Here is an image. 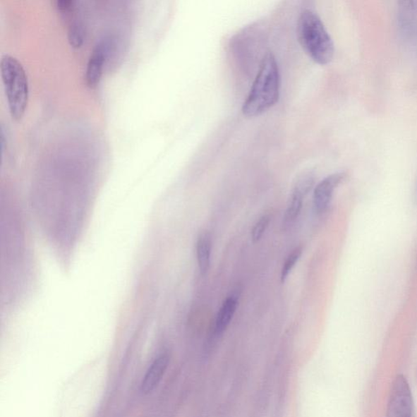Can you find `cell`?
I'll list each match as a JSON object with an SVG mask.
<instances>
[{
	"label": "cell",
	"mask_w": 417,
	"mask_h": 417,
	"mask_svg": "<svg viewBox=\"0 0 417 417\" xmlns=\"http://www.w3.org/2000/svg\"><path fill=\"white\" fill-rule=\"evenodd\" d=\"M0 71L10 114L13 119L20 120L23 117L29 102L28 73L22 63L10 54L1 56Z\"/></svg>",
	"instance_id": "obj_3"
},
{
	"label": "cell",
	"mask_w": 417,
	"mask_h": 417,
	"mask_svg": "<svg viewBox=\"0 0 417 417\" xmlns=\"http://www.w3.org/2000/svg\"><path fill=\"white\" fill-rule=\"evenodd\" d=\"M109 43L107 40L98 42L89 56L85 78L89 86H96L102 78L105 60L108 54Z\"/></svg>",
	"instance_id": "obj_6"
},
{
	"label": "cell",
	"mask_w": 417,
	"mask_h": 417,
	"mask_svg": "<svg viewBox=\"0 0 417 417\" xmlns=\"http://www.w3.org/2000/svg\"><path fill=\"white\" fill-rule=\"evenodd\" d=\"M416 375H417V368H416Z\"/></svg>",
	"instance_id": "obj_14"
},
{
	"label": "cell",
	"mask_w": 417,
	"mask_h": 417,
	"mask_svg": "<svg viewBox=\"0 0 417 417\" xmlns=\"http://www.w3.org/2000/svg\"><path fill=\"white\" fill-rule=\"evenodd\" d=\"M270 216L263 215L256 222L251 231V237L253 242H257L262 238L264 232L266 231L269 224H270Z\"/></svg>",
	"instance_id": "obj_13"
},
{
	"label": "cell",
	"mask_w": 417,
	"mask_h": 417,
	"mask_svg": "<svg viewBox=\"0 0 417 417\" xmlns=\"http://www.w3.org/2000/svg\"><path fill=\"white\" fill-rule=\"evenodd\" d=\"M301 46L311 60L320 66L330 64L334 56V44L318 14L306 9L298 23Z\"/></svg>",
	"instance_id": "obj_2"
},
{
	"label": "cell",
	"mask_w": 417,
	"mask_h": 417,
	"mask_svg": "<svg viewBox=\"0 0 417 417\" xmlns=\"http://www.w3.org/2000/svg\"><path fill=\"white\" fill-rule=\"evenodd\" d=\"M281 93V75L278 63L272 52L263 57L249 95L242 105L247 118L260 116L277 104Z\"/></svg>",
	"instance_id": "obj_1"
},
{
	"label": "cell",
	"mask_w": 417,
	"mask_h": 417,
	"mask_svg": "<svg viewBox=\"0 0 417 417\" xmlns=\"http://www.w3.org/2000/svg\"><path fill=\"white\" fill-rule=\"evenodd\" d=\"M76 13L77 12L66 19L68 23H70L68 28V39L73 47H81L84 38H85V28H84L81 20H78Z\"/></svg>",
	"instance_id": "obj_11"
},
{
	"label": "cell",
	"mask_w": 417,
	"mask_h": 417,
	"mask_svg": "<svg viewBox=\"0 0 417 417\" xmlns=\"http://www.w3.org/2000/svg\"><path fill=\"white\" fill-rule=\"evenodd\" d=\"M169 361H170V358L168 355L162 353L151 364L141 384L142 393L147 394L154 392L164 376Z\"/></svg>",
	"instance_id": "obj_7"
},
{
	"label": "cell",
	"mask_w": 417,
	"mask_h": 417,
	"mask_svg": "<svg viewBox=\"0 0 417 417\" xmlns=\"http://www.w3.org/2000/svg\"><path fill=\"white\" fill-rule=\"evenodd\" d=\"M302 247H298L288 256L282 270V282H286L289 273L291 272L292 269L296 265L301 255H302Z\"/></svg>",
	"instance_id": "obj_12"
},
{
	"label": "cell",
	"mask_w": 417,
	"mask_h": 417,
	"mask_svg": "<svg viewBox=\"0 0 417 417\" xmlns=\"http://www.w3.org/2000/svg\"><path fill=\"white\" fill-rule=\"evenodd\" d=\"M306 196L307 195L299 191L298 189L293 188L291 196L289 200L286 213H284V226L291 225L296 221L301 210H302L303 200Z\"/></svg>",
	"instance_id": "obj_9"
},
{
	"label": "cell",
	"mask_w": 417,
	"mask_h": 417,
	"mask_svg": "<svg viewBox=\"0 0 417 417\" xmlns=\"http://www.w3.org/2000/svg\"><path fill=\"white\" fill-rule=\"evenodd\" d=\"M345 178L344 172L332 174L315 186L313 193V205L315 211L318 213H324L329 208L335 190Z\"/></svg>",
	"instance_id": "obj_5"
},
{
	"label": "cell",
	"mask_w": 417,
	"mask_h": 417,
	"mask_svg": "<svg viewBox=\"0 0 417 417\" xmlns=\"http://www.w3.org/2000/svg\"><path fill=\"white\" fill-rule=\"evenodd\" d=\"M211 241L208 234L199 236L197 242V258L200 273L205 274L210 265Z\"/></svg>",
	"instance_id": "obj_10"
},
{
	"label": "cell",
	"mask_w": 417,
	"mask_h": 417,
	"mask_svg": "<svg viewBox=\"0 0 417 417\" xmlns=\"http://www.w3.org/2000/svg\"><path fill=\"white\" fill-rule=\"evenodd\" d=\"M237 305H238V301L236 296L232 295L226 298L221 306L215 321V331L217 334H223L228 328L235 315Z\"/></svg>",
	"instance_id": "obj_8"
},
{
	"label": "cell",
	"mask_w": 417,
	"mask_h": 417,
	"mask_svg": "<svg viewBox=\"0 0 417 417\" xmlns=\"http://www.w3.org/2000/svg\"><path fill=\"white\" fill-rule=\"evenodd\" d=\"M385 417H416L413 390L404 374H398L390 384Z\"/></svg>",
	"instance_id": "obj_4"
}]
</instances>
